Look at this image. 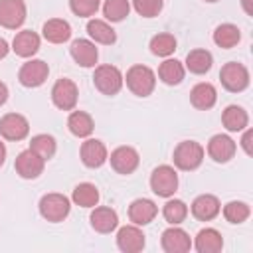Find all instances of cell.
<instances>
[{
  "label": "cell",
  "instance_id": "1",
  "mask_svg": "<svg viewBox=\"0 0 253 253\" xmlns=\"http://www.w3.org/2000/svg\"><path fill=\"white\" fill-rule=\"evenodd\" d=\"M125 81L136 97H148L156 87V73L148 65H132L126 71Z\"/></svg>",
  "mask_w": 253,
  "mask_h": 253
},
{
  "label": "cell",
  "instance_id": "2",
  "mask_svg": "<svg viewBox=\"0 0 253 253\" xmlns=\"http://www.w3.org/2000/svg\"><path fill=\"white\" fill-rule=\"evenodd\" d=\"M202 160H204V146L196 140H182L174 148V164L184 172H192L200 168Z\"/></svg>",
  "mask_w": 253,
  "mask_h": 253
},
{
  "label": "cell",
  "instance_id": "3",
  "mask_svg": "<svg viewBox=\"0 0 253 253\" xmlns=\"http://www.w3.org/2000/svg\"><path fill=\"white\" fill-rule=\"evenodd\" d=\"M69 210H71V202L63 194L51 192V194L42 196V200H40V213L43 219H47L51 223L63 221L69 215Z\"/></svg>",
  "mask_w": 253,
  "mask_h": 253
},
{
  "label": "cell",
  "instance_id": "4",
  "mask_svg": "<svg viewBox=\"0 0 253 253\" xmlns=\"http://www.w3.org/2000/svg\"><path fill=\"white\" fill-rule=\"evenodd\" d=\"M123 81H125V77H123L119 67H115V65H99V67H95L93 83L103 95H109V97L117 95L123 89Z\"/></svg>",
  "mask_w": 253,
  "mask_h": 253
},
{
  "label": "cell",
  "instance_id": "5",
  "mask_svg": "<svg viewBox=\"0 0 253 253\" xmlns=\"http://www.w3.org/2000/svg\"><path fill=\"white\" fill-rule=\"evenodd\" d=\"M150 190L160 198H170L178 190V174L172 166L162 164L150 174Z\"/></svg>",
  "mask_w": 253,
  "mask_h": 253
},
{
  "label": "cell",
  "instance_id": "6",
  "mask_svg": "<svg viewBox=\"0 0 253 253\" xmlns=\"http://www.w3.org/2000/svg\"><path fill=\"white\" fill-rule=\"evenodd\" d=\"M219 79H221V85L231 91V93H241L247 89L249 85V69L243 65V63H237V61H229L221 67L219 71Z\"/></svg>",
  "mask_w": 253,
  "mask_h": 253
},
{
  "label": "cell",
  "instance_id": "7",
  "mask_svg": "<svg viewBox=\"0 0 253 253\" xmlns=\"http://www.w3.org/2000/svg\"><path fill=\"white\" fill-rule=\"evenodd\" d=\"M77 97H79V91H77V85L71 81V79H57L53 89H51V101L57 109L61 111H73L75 105H77Z\"/></svg>",
  "mask_w": 253,
  "mask_h": 253
},
{
  "label": "cell",
  "instance_id": "8",
  "mask_svg": "<svg viewBox=\"0 0 253 253\" xmlns=\"http://www.w3.org/2000/svg\"><path fill=\"white\" fill-rule=\"evenodd\" d=\"M43 166H45V160L42 156H38L32 148L28 150H22L18 156H16V162H14V168L18 172L20 178L24 180H34L38 178L42 172H43Z\"/></svg>",
  "mask_w": 253,
  "mask_h": 253
},
{
  "label": "cell",
  "instance_id": "9",
  "mask_svg": "<svg viewBox=\"0 0 253 253\" xmlns=\"http://www.w3.org/2000/svg\"><path fill=\"white\" fill-rule=\"evenodd\" d=\"M47 75H49V67H47V63L43 59H30L18 71L20 83L24 87H30V89L43 85V81L47 79Z\"/></svg>",
  "mask_w": 253,
  "mask_h": 253
},
{
  "label": "cell",
  "instance_id": "10",
  "mask_svg": "<svg viewBox=\"0 0 253 253\" xmlns=\"http://www.w3.org/2000/svg\"><path fill=\"white\" fill-rule=\"evenodd\" d=\"M30 132V123L20 113H8L0 119V134L6 140H24Z\"/></svg>",
  "mask_w": 253,
  "mask_h": 253
},
{
  "label": "cell",
  "instance_id": "11",
  "mask_svg": "<svg viewBox=\"0 0 253 253\" xmlns=\"http://www.w3.org/2000/svg\"><path fill=\"white\" fill-rule=\"evenodd\" d=\"M26 20V2L24 0H0V26L16 30Z\"/></svg>",
  "mask_w": 253,
  "mask_h": 253
},
{
  "label": "cell",
  "instance_id": "12",
  "mask_svg": "<svg viewBox=\"0 0 253 253\" xmlns=\"http://www.w3.org/2000/svg\"><path fill=\"white\" fill-rule=\"evenodd\" d=\"M111 166H113V170L115 172H119V174H132L136 168H138V162H140V158H138V152L132 148V146H119V148H115L113 152H111Z\"/></svg>",
  "mask_w": 253,
  "mask_h": 253
},
{
  "label": "cell",
  "instance_id": "13",
  "mask_svg": "<svg viewBox=\"0 0 253 253\" xmlns=\"http://www.w3.org/2000/svg\"><path fill=\"white\" fill-rule=\"evenodd\" d=\"M160 245L166 253H186V251L192 249V239L182 227L172 225V227L162 231Z\"/></svg>",
  "mask_w": 253,
  "mask_h": 253
},
{
  "label": "cell",
  "instance_id": "14",
  "mask_svg": "<svg viewBox=\"0 0 253 253\" xmlns=\"http://www.w3.org/2000/svg\"><path fill=\"white\" fill-rule=\"evenodd\" d=\"M117 245L125 253H138L144 249V233L138 225H125L117 233Z\"/></svg>",
  "mask_w": 253,
  "mask_h": 253
},
{
  "label": "cell",
  "instance_id": "15",
  "mask_svg": "<svg viewBox=\"0 0 253 253\" xmlns=\"http://www.w3.org/2000/svg\"><path fill=\"white\" fill-rule=\"evenodd\" d=\"M208 154L215 162H229L235 156V142L227 134H213L208 142Z\"/></svg>",
  "mask_w": 253,
  "mask_h": 253
},
{
  "label": "cell",
  "instance_id": "16",
  "mask_svg": "<svg viewBox=\"0 0 253 253\" xmlns=\"http://www.w3.org/2000/svg\"><path fill=\"white\" fill-rule=\"evenodd\" d=\"M107 146L99 138H87L81 144V160L87 168H99L107 162Z\"/></svg>",
  "mask_w": 253,
  "mask_h": 253
},
{
  "label": "cell",
  "instance_id": "17",
  "mask_svg": "<svg viewBox=\"0 0 253 253\" xmlns=\"http://www.w3.org/2000/svg\"><path fill=\"white\" fill-rule=\"evenodd\" d=\"M158 213V208L152 200H146V198H138L134 200L130 206H128V219L134 223V225H146L150 223Z\"/></svg>",
  "mask_w": 253,
  "mask_h": 253
},
{
  "label": "cell",
  "instance_id": "18",
  "mask_svg": "<svg viewBox=\"0 0 253 253\" xmlns=\"http://www.w3.org/2000/svg\"><path fill=\"white\" fill-rule=\"evenodd\" d=\"M69 51H71V57L75 59V63L81 67H95V63L99 59V51H97L95 43L89 40H75L71 43Z\"/></svg>",
  "mask_w": 253,
  "mask_h": 253
},
{
  "label": "cell",
  "instance_id": "19",
  "mask_svg": "<svg viewBox=\"0 0 253 253\" xmlns=\"http://www.w3.org/2000/svg\"><path fill=\"white\" fill-rule=\"evenodd\" d=\"M219 200L211 194H202L192 202V215L200 221H210L219 213Z\"/></svg>",
  "mask_w": 253,
  "mask_h": 253
},
{
  "label": "cell",
  "instance_id": "20",
  "mask_svg": "<svg viewBox=\"0 0 253 253\" xmlns=\"http://www.w3.org/2000/svg\"><path fill=\"white\" fill-rule=\"evenodd\" d=\"M91 227L99 233H111L117 229L119 225V215L113 208H107V206H101V208H95L91 211Z\"/></svg>",
  "mask_w": 253,
  "mask_h": 253
},
{
  "label": "cell",
  "instance_id": "21",
  "mask_svg": "<svg viewBox=\"0 0 253 253\" xmlns=\"http://www.w3.org/2000/svg\"><path fill=\"white\" fill-rule=\"evenodd\" d=\"M12 49L20 57H32L40 49V36L32 30H22L12 40Z\"/></svg>",
  "mask_w": 253,
  "mask_h": 253
},
{
  "label": "cell",
  "instance_id": "22",
  "mask_svg": "<svg viewBox=\"0 0 253 253\" xmlns=\"http://www.w3.org/2000/svg\"><path fill=\"white\" fill-rule=\"evenodd\" d=\"M42 34L49 43H63L71 38V26L61 18H51L43 24Z\"/></svg>",
  "mask_w": 253,
  "mask_h": 253
},
{
  "label": "cell",
  "instance_id": "23",
  "mask_svg": "<svg viewBox=\"0 0 253 253\" xmlns=\"http://www.w3.org/2000/svg\"><path fill=\"white\" fill-rule=\"evenodd\" d=\"M190 101L200 111L211 109L215 105V101H217L215 87L211 83H198V85H194V89L190 91Z\"/></svg>",
  "mask_w": 253,
  "mask_h": 253
},
{
  "label": "cell",
  "instance_id": "24",
  "mask_svg": "<svg viewBox=\"0 0 253 253\" xmlns=\"http://www.w3.org/2000/svg\"><path fill=\"white\" fill-rule=\"evenodd\" d=\"M194 247H196L200 253H217V251H221V247H223V237H221V233H219L217 229L206 227V229H202V231L196 235Z\"/></svg>",
  "mask_w": 253,
  "mask_h": 253
},
{
  "label": "cell",
  "instance_id": "25",
  "mask_svg": "<svg viewBox=\"0 0 253 253\" xmlns=\"http://www.w3.org/2000/svg\"><path fill=\"white\" fill-rule=\"evenodd\" d=\"M221 123H223V126H225L229 132H239V130H243V128L247 126L249 115H247V111H245L243 107H239V105H229V107H225V111L221 113Z\"/></svg>",
  "mask_w": 253,
  "mask_h": 253
},
{
  "label": "cell",
  "instance_id": "26",
  "mask_svg": "<svg viewBox=\"0 0 253 253\" xmlns=\"http://www.w3.org/2000/svg\"><path fill=\"white\" fill-rule=\"evenodd\" d=\"M87 34L93 42L97 43H103V45H111L117 42V34L115 30L105 22V20H89L87 22Z\"/></svg>",
  "mask_w": 253,
  "mask_h": 253
},
{
  "label": "cell",
  "instance_id": "27",
  "mask_svg": "<svg viewBox=\"0 0 253 253\" xmlns=\"http://www.w3.org/2000/svg\"><path fill=\"white\" fill-rule=\"evenodd\" d=\"M67 126H69V132L71 134H75L79 138H87L93 132L95 123H93V119H91L89 113H85V111H73L69 115V119H67Z\"/></svg>",
  "mask_w": 253,
  "mask_h": 253
},
{
  "label": "cell",
  "instance_id": "28",
  "mask_svg": "<svg viewBox=\"0 0 253 253\" xmlns=\"http://www.w3.org/2000/svg\"><path fill=\"white\" fill-rule=\"evenodd\" d=\"M211 63H213V57L208 49H192L186 55V67L190 69V73H196V75L208 73L211 69Z\"/></svg>",
  "mask_w": 253,
  "mask_h": 253
},
{
  "label": "cell",
  "instance_id": "29",
  "mask_svg": "<svg viewBox=\"0 0 253 253\" xmlns=\"http://www.w3.org/2000/svg\"><path fill=\"white\" fill-rule=\"evenodd\" d=\"M184 75H186V67L178 59H166L158 67V77L166 85H178V83H182Z\"/></svg>",
  "mask_w": 253,
  "mask_h": 253
},
{
  "label": "cell",
  "instance_id": "30",
  "mask_svg": "<svg viewBox=\"0 0 253 253\" xmlns=\"http://www.w3.org/2000/svg\"><path fill=\"white\" fill-rule=\"evenodd\" d=\"M71 200L81 208H95L99 204V190L91 182H81L75 186Z\"/></svg>",
  "mask_w": 253,
  "mask_h": 253
},
{
  "label": "cell",
  "instance_id": "31",
  "mask_svg": "<svg viewBox=\"0 0 253 253\" xmlns=\"http://www.w3.org/2000/svg\"><path fill=\"white\" fill-rule=\"evenodd\" d=\"M239 40H241V32H239V28L233 26V24H221V26H217L215 32H213V42H215V45H219V47H223V49L235 47V45L239 43Z\"/></svg>",
  "mask_w": 253,
  "mask_h": 253
},
{
  "label": "cell",
  "instance_id": "32",
  "mask_svg": "<svg viewBox=\"0 0 253 253\" xmlns=\"http://www.w3.org/2000/svg\"><path fill=\"white\" fill-rule=\"evenodd\" d=\"M30 148H32L38 156H42L43 160H49V158H53V154H55V150H57V144H55V138H53L51 134L42 132V134L32 136Z\"/></svg>",
  "mask_w": 253,
  "mask_h": 253
},
{
  "label": "cell",
  "instance_id": "33",
  "mask_svg": "<svg viewBox=\"0 0 253 253\" xmlns=\"http://www.w3.org/2000/svg\"><path fill=\"white\" fill-rule=\"evenodd\" d=\"M150 51L158 57H168L176 51V38L172 34H156L150 40Z\"/></svg>",
  "mask_w": 253,
  "mask_h": 253
},
{
  "label": "cell",
  "instance_id": "34",
  "mask_svg": "<svg viewBox=\"0 0 253 253\" xmlns=\"http://www.w3.org/2000/svg\"><path fill=\"white\" fill-rule=\"evenodd\" d=\"M130 12L128 0H105L103 4V16L109 22H123Z\"/></svg>",
  "mask_w": 253,
  "mask_h": 253
},
{
  "label": "cell",
  "instance_id": "35",
  "mask_svg": "<svg viewBox=\"0 0 253 253\" xmlns=\"http://www.w3.org/2000/svg\"><path fill=\"white\" fill-rule=\"evenodd\" d=\"M162 215H164V219H166L168 223L178 225V223H182V221L186 219V215H188V206H186L182 200H168V202L164 204V208H162Z\"/></svg>",
  "mask_w": 253,
  "mask_h": 253
},
{
  "label": "cell",
  "instance_id": "36",
  "mask_svg": "<svg viewBox=\"0 0 253 253\" xmlns=\"http://www.w3.org/2000/svg\"><path fill=\"white\" fill-rule=\"evenodd\" d=\"M249 213H251V210L245 202H235L233 200V202L225 204V208H223V217L229 223H243L249 217Z\"/></svg>",
  "mask_w": 253,
  "mask_h": 253
},
{
  "label": "cell",
  "instance_id": "37",
  "mask_svg": "<svg viewBox=\"0 0 253 253\" xmlns=\"http://www.w3.org/2000/svg\"><path fill=\"white\" fill-rule=\"evenodd\" d=\"M164 0H132V6L136 10V14H140L142 18H154L160 14Z\"/></svg>",
  "mask_w": 253,
  "mask_h": 253
},
{
  "label": "cell",
  "instance_id": "38",
  "mask_svg": "<svg viewBox=\"0 0 253 253\" xmlns=\"http://www.w3.org/2000/svg\"><path fill=\"white\" fill-rule=\"evenodd\" d=\"M69 8L79 18H89L99 10V0H69Z\"/></svg>",
  "mask_w": 253,
  "mask_h": 253
},
{
  "label": "cell",
  "instance_id": "39",
  "mask_svg": "<svg viewBox=\"0 0 253 253\" xmlns=\"http://www.w3.org/2000/svg\"><path fill=\"white\" fill-rule=\"evenodd\" d=\"M251 136H253V132H251V130H245V134H243V138H241V146H243L245 154H251V152H253V150H251Z\"/></svg>",
  "mask_w": 253,
  "mask_h": 253
},
{
  "label": "cell",
  "instance_id": "40",
  "mask_svg": "<svg viewBox=\"0 0 253 253\" xmlns=\"http://www.w3.org/2000/svg\"><path fill=\"white\" fill-rule=\"evenodd\" d=\"M8 51H10V47H8V42H6L4 38H0V59H4V57L8 55Z\"/></svg>",
  "mask_w": 253,
  "mask_h": 253
},
{
  "label": "cell",
  "instance_id": "41",
  "mask_svg": "<svg viewBox=\"0 0 253 253\" xmlns=\"http://www.w3.org/2000/svg\"><path fill=\"white\" fill-rule=\"evenodd\" d=\"M6 99H8V87H6V83L0 81V105H4Z\"/></svg>",
  "mask_w": 253,
  "mask_h": 253
},
{
  "label": "cell",
  "instance_id": "42",
  "mask_svg": "<svg viewBox=\"0 0 253 253\" xmlns=\"http://www.w3.org/2000/svg\"><path fill=\"white\" fill-rule=\"evenodd\" d=\"M4 160H6V146L4 142H0V166L4 164Z\"/></svg>",
  "mask_w": 253,
  "mask_h": 253
},
{
  "label": "cell",
  "instance_id": "43",
  "mask_svg": "<svg viewBox=\"0 0 253 253\" xmlns=\"http://www.w3.org/2000/svg\"><path fill=\"white\" fill-rule=\"evenodd\" d=\"M206 2H217V0H206Z\"/></svg>",
  "mask_w": 253,
  "mask_h": 253
}]
</instances>
